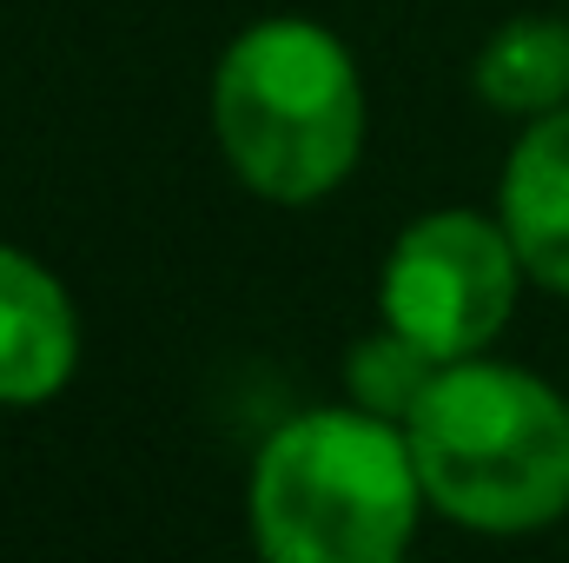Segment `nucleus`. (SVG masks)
<instances>
[{"label": "nucleus", "instance_id": "obj_4", "mask_svg": "<svg viewBox=\"0 0 569 563\" xmlns=\"http://www.w3.org/2000/svg\"><path fill=\"white\" fill-rule=\"evenodd\" d=\"M517 279H530V273H523L503 219L425 213L391 246L378 305H385V325H398L405 338H418L425 352L450 365V358L483 352L510 325Z\"/></svg>", "mask_w": 569, "mask_h": 563}, {"label": "nucleus", "instance_id": "obj_3", "mask_svg": "<svg viewBox=\"0 0 569 563\" xmlns=\"http://www.w3.org/2000/svg\"><path fill=\"white\" fill-rule=\"evenodd\" d=\"M212 134L259 199L318 206L365 146L358 60L331 27L298 13L246 27L212 73Z\"/></svg>", "mask_w": 569, "mask_h": 563}, {"label": "nucleus", "instance_id": "obj_2", "mask_svg": "<svg viewBox=\"0 0 569 563\" xmlns=\"http://www.w3.org/2000/svg\"><path fill=\"white\" fill-rule=\"evenodd\" d=\"M405 431L425 497L463 531L523 537L569 511V398L517 365L450 358Z\"/></svg>", "mask_w": 569, "mask_h": 563}, {"label": "nucleus", "instance_id": "obj_8", "mask_svg": "<svg viewBox=\"0 0 569 563\" xmlns=\"http://www.w3.org/2000/svg\"><path fill=\"white\" fill-rule=\"evenodd\" d=\"M443 372V358L425 352L418 338H405L398 325H385V332H371L358 352H351V365H345V385H351V405H365V412H378V418H411L418 412V398L430 392V378Z\"/></svg>", "mask_w": 569, "mask_h": 563}, {"label": "nucleus", "instance_id": "obj_7", "mask_svg": "<svg viewBox=\"0 0 569 563\" xmlns=\"http://www.w3.org/2000/svg\"><path fill=\"white\" fill-rule=\"evenodd\" d=\"M477 93L497 113H550L569 107V27L523 13L477 53Z\"/></svg>", "mask_w": 569, "mask_h": 563}, {"label": "nucleus", "instance_id": "obj_1", "mask_svg": "<svg viewBox=\"0 0 569 563\" xmlns=\"http://www.w3.org/2000/svg\"><path fill=\"white\" fill-rule=\"evenodd\" d=\"M425 504L411 431L365 405L279 424L252 464V537L272 563H398Z\"/></svg>", "mask_w": 569, "mask_h": 563}, {"label": "nucleus", "instance_id": "obj_6", "mask_svg": "<svg viewBox=\"0 0 569 563\" xmlns=\"http://www.w3.org/2000/svg\"><path fill=\"white\" fill-rule=\"evenodd\" d=\"M497 219L523 273L550 292H569V107L537 113V127L510 146Z\"/></svg>", "mask_w": 569, "mask_h": 563}, {"label": "nucleus", "instance_id": "obj_5", "mask_svg": "<svg viewBox=\"0 0 569 563\" xmlns=\"http://www.w3.org/2000/svg\"><path fill=\"white\" fill-rule=\"evenodd\" d=\"M80 365V318L60 279L0 246V405H47Z\"/></svg>", "mask_w": 569, "mask_h": 563}]
</instances>
